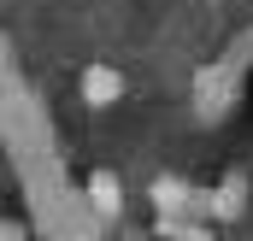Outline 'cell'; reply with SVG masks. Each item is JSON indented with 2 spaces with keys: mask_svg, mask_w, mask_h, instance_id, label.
<instances>
[{
  "mask_svg": "<svg viewBox=\"0 0 253 241\" xmlns=\"http://www.w3.org/2000/svg\"><path fill=\"white\" fill-rule=\"evenodd\" d=\"M189 200H194L189 182H177V177H159V182H153V206H159V212H177V206H189Z\"/></svg>",
  "mask_w": 253,
  "mask_h": 241,
  "instance_id": "cell-5",
  "label": "cell"
},
{
  "mask_svg": "<svg viewBox=\"0 0 253 241\" xmlns=\"http://www.w3.org/2000/svg\"><path fill=\"white\" fill-rule=\"evenodd\" d=\"M242 206H248V177H242V171H236V177H224L212 194H206V212H212V218H236Z\"/></svg>",
  "mask_w": 253,
  "mask_h": 241,
  "instance_id": "cell-4",
  "label": "cell"
},
{
  "mask_svg": "<svg viewBox=\"0 0 253 241\" xmlns=\"http://www.w3.org/2000/svg\"><path fill=\"white\" fill-rule=\"evenodd\" d=\"M83 200H88V212H94V218H118V212H124V182L112 177V171H88Z\"/></svg>",
  "mask_w": 253,
  "mask_h": 241,
  "instance_id": "cell-3",
  "label": "cell"
},
{
  "mask_svg": "<svg viewBox=\"0 0 253 241\" xmlns=\"http://www.w3.org/2000/svg\"><path fill=\"white\" fill-rule=\"evenodd\" d=\"M194 100H200V118H224L236 106V65L224 59V65H212V71H200Z\"/></svg>",
  "mask_w": 253,
  "mask_h": 241,
  "instance_id": "cell-1",
  "label": "cell"
},
{
  "mask_svg": "<svg viewBox=\"0 0 253 241\" xmlns=\"http://www.w3.org/2000/svg\"><path fill=\"white\" fill-rule=\"evenodd\" d=\"M77 88H83V100H88L94 112H106V106L124 100V71H118V65H88Z\"/></svg>",
  "mask_w": 253,
  "mask_h": 241,
  "instance_id": "cell-2",
  "label": "cell"
}]
</instances>
